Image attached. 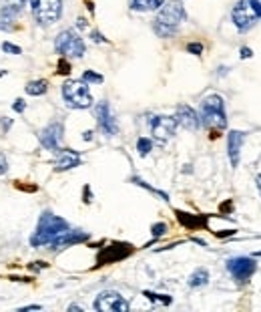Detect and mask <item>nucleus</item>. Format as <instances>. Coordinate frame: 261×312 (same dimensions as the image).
<instances>
[{"instance_id": "nucleus-12", "label": "nucleus", "mask_w": 261, "mask_h": 312, "mask_svg": "<svg viewBox=\"0 0 261 312\" xmlns=\"http://www.w3.org/2000/svg\"><path fill=\"white\" fill-rule=\"evenodd\" d=\"M133 254V246L125 244V242H112L111 246L103 248L96 256V266H107V264H115Z\"/></svg>"}, {"instance_id": "nucleus-37", "label": "nucleus", "mask_w": 261, "mask_h": 312, "mask_svg": "<svg viewBox=\"0 0 261 312\" xmlns=\"http://www.w3.org/2000/svg\"><path fill=\"white\" fill-rule=\"evenodd\" d=\"M0 125H2V129L6 131V129H10V125H12V121H10L8 117H0Z\"/></svg>"}, {"instance_id": "nucleus-2", "label": "nucleus", "mask_w": 261, "mask_h": 312, "mask_svg": "<svg viewBox=\"0 0 261 312\" xmlns=\"http://www.w3.org/2000/svg\"><path fill=\"white\" fill-rule=\"evenodd\" d=\"M201 127L211 131V139L219 137V131L227 127V113H225V99L221 95H207L199 107Z\"/></svg>"}, {"instance_id": "nucleus-18", "label": "nucleus", "mask_w": 261, "mask_h": 312, "mask_svg": "<svg viewBox=\"0 0 261 312\" xmlns=\"http://www.w3.org/2000/svg\"><path fill=\"white\" fill-rule=\"evenodd\" d=\"M22 12V4H8L0 8V30H14L16 28V19Z\"/></svg>"}, {"instance_id": "nucleus-21", "label": "nucleus", "mask_w": 261, "mask_h": 312, "mask_svg": "<svg viewBox=\"0 0 261 312\" xmlns=\"http://www.w3.org/2000/svg\"><path fill=\"white\" fill-rule=\"evenodd\" d=\"M209 284V270L207 268H197L189 276V288H203Z\"/></svg>"}, {"instance_id": "nucleus-40", "label": "nucleus", "mask_w": 261, "mask_h": 312, "mask_svg": "<svg viewBox=\"0 0 261 312\" xmlns=\"http://www.w3.org/2000/svg\"><path fill=\"white\" fill-rule=\"evenodd\" d=\"M235 232H233V229H225V232H217V236L219 238H227V236H233Z\"/></svg>"}, {"instance_id": "nucleus-39", "label": "nucleus", "mask_w": 261, "mask_h": 312, "mask_svg": "<svg viewBox=\"0 0 261 312\" xmlns=\"http://www.w3.org/2000/svg\"><path fill=\"white\" fill-rule=\"evenodd\" d=\"M87 24H89V22H87V19H83V16H80V19L76 21V26H78L80 30H85V28H87Z\"/></svg>"}, {"instance_id": "nucleus-10", "label": "nucleus", "mask_w": 261, "mask_h": 312, "mask_svg": "<svg viewBox=\"0 0 261 312\" xmlns=\"http://www.w3.org/2000/svg\"><path fill=\"white\" fill-rule=\"evenodd\" d=\"M94 119H96V125L107 137H115L119 133V123H117V117L112 113L109 101H101L94 105Z\"/></svg>"}, {"instance_id": "nucleus-27", "label": "nucleus", "mask_w": 261, "mask_h": 312, "mask_svg": "<svg viewBox=\"0 0 261 312\" xmlns=\"http://www.w3.org/2000/svg\"><path fill=\"white\" fill-rule=\"evenodd\" d=\"M71 71H73L71 62L64 59V57H60V59H58V64H56V73H58V75H71Z\"/></svg>"}, {"instance_id": "nucleus-9", "label": "nucleus", "mask_w": 261, "mask_h": 312, "mask_svg": "<svg viewBox=\"0 0 261 312\" xmlns=\"http://www.w3.org/2000/svg\"><path fill=\"white\" fill-rule=\"evenodd\" d=\"M227 270L233 276V280L239 284H247L249 278L257 272V262L249 256H235L227 260Z\"/></svg>"}, {"instance_id": "nucleus-13", "label": "nucleus", "mask_w": 261, "mask_h": 312, "mask_svg": "<svg viewBox=\"0 0 261 312\" xmlns=\"http://www.w3.org/2000/svg\"><path fill=\"white\" fill-rule=\"evenodd\" d=\"M62 137H64V125H62V121H53V123H48V125L40 131V133H38L40 145L44 147V149L53 151V153H56V151L60 149Z\"/></svg>"}, {"instance_id": "nucleus-32", "label": "nucleus", "mask_w": 261, "mask_h": 312, "mask_svg": "<svg viewBox=\"0 0 261 312\" xmlns=\"http://www.w3.org/2000/svg\"><path fill=\"white\" fill-rule=\"evenodd\" d=\"M91 39H93L94 42H99V44H101V42H109V41L105 39V35H101L99 30H91Z\"/></svg>"}, {"instance_id": "nucleus-29", "label": "nucleus", "mask_w": 261, "mask_h": 312, "mask_svg": "<svg viewBox=\"0 0 261 312\" xmlns=\"http://www.w3.org/2000/svg\"><path fill=\"white\" fill-rule=\"evenodd\" d=\"M167 224H163V222H159V224H155L153 228H151V234H153V238L157 240V238H161V236H165L167 234Z\"/></svg>"}, {"instance_id": "nucleus-33", "label": "nucleus", "mask_w": 261, "mask_h": 312, "mask_svg": "<svg viewBox=\"0 0 261 312\" xmlns=\"http://www.w3.org/2000/svg\"><path fill=\"white\" fill-rule=\"evenodd\" d=\"M12 109H14L16 113H24V111H26V103H24V99H16V101H14V105H12Z\"/></svg>"}, {"instance_id": "nucleus-31", "label": "nucleus", "mask_w": 261, "mask_h": 312, "mask_svg": "<svg viewBox=\"0 0 261 312\" xmlns=\"http://www.w3.org/2000/svg\"><path fill=\"white\" fill-rule=\"evenodd\" d=\"M8 171V159H6V155L0 151V175L2 173H6Z\"/></svg>"}, {"instance_id": "nucleus-44", "label": "nucleus", "mask_w": 261, "mask_h": 312, "mask_svg": "<svg viewBox=\"0 0 261 312\" xmlns=\"http://www.w3.org/2000/svg\"><path fill=\"white\" fill-rule=\"evenodd\" d=\"M255 182H257V189H259V193H261V173L255 177Z\"/></svg>"}, {"instance_id": "nucleus-6", "label": "nucleus", "mask_w": 261, "mask_h": 312, "mask_svg": "<svg viewBox=\"0 0 261 312\" xmlns=\"http://www.w3.org/2000/svg\"><path fill=\"white\" fill-rule=\"evenodd\" d=\"M30 12L40 26L55 24L62 16V0H30Z\"/></svg>"}, {"instance_id": "nucleus-3", "label": "nucleus", "mask_w": 261, "mask_h": 312, "mask_svg": "<svg viewBox=\"0 0 261 312\" xmlns=\"http://www.w3.org/2000/svg\"><path fill=\"white\" fill-rule=\"evenodd\" d=\"M69 222L56 216V213L44 209L38 218V224H37V229L35 234L30 236V246L32 248H42V246H51V242L60 236L64 229H69Z\"/></svg>"}, {"instance_id": "nucleus-15", "label": "nucleus", "mask_w": 261, "mask_h": 312, "mask_svg": "<svg viewBox=\"0 0 261 312\" xmlns=\"http://www.w3.org/2000/svg\"><path fill=\"white\" fill-rule=\"evenodd\" d=\"M175 119H177L179 127H183L187 131H197L201 127L199 113L195 111L193 107H189V105H179L177 111H175Z\"/></svg>"}, {"instance_id": "nucleus-25", "label": "nucleus", "mask_w": 261, "mask_h": 312, "mask_svg": "<svg viewBox=\"0 0 261 312\" xmlns=\"http://www.w3.org/2000/svg\"><path fill=\"white\" fill-rule=\"evenodd\" d=\"M143 296H147L151 302H161V304H171L173 302V298L171 296H167V294H155V292H149V290H145L143 292Z\"/></svg>"}, {"instance_id": "nucleus-23", "label": "nucleus", "mask_w": 261, "mask_h": 312, "mask_svg": "<svg viewBox=\"0 0 261 312\" xmlns=\"http://www.w3.org/2000/svg\"><path fill=\"white\" fill-rule=\"evenodd\" d=\"M130 182H133L135 186H139V187H145V189H149L151 193L159 195V198H161V200H165V202H169V195H167L165 191H161V189H157V187H151V186H149V184H147V182H143V179H141V177H137V175H135V177H130Z\"/></svg>"}, {"instance_id": "nucleus-26", "label": "nucleus", "mask_w": 261, "mask_h": 312, "mask_svg": "<svg viewBox=\"0 0 261 312\" xmlns=\"http://www.w3.org/2000/svg\"><path fill=\"white\" fill-rule=\"evenodd\" d=\"M83 81H85V83H93V85H101L103 81H105V77L89 69V71H85V73H83Z\"/></svg>"}, {"instance_id": "nucleus-20", "label": "nucleus", "mask_w": 261, "mask_h": 312, "mask_svg": "<svg viewBox=\"0 0 261 312\" xmlns=\"http://www.w3.org/2000/svg\"><path fill=\"white\" fill-rule=\"evenodd\" d=\"M163 4H165V0H130V2H129L130 10H135V12H151V10H159Z\"/></svg>"}, {"instance_id": "nucleus-4", "label": "nucleus", "mask_w": 261, "mask_h": 312, "mask_svg": "<svg viewBox=\"0 0 261 312\" xmlns=\"http://www.w3.org/2000/svg\"><path fill=\"white\" fill-rule=\"evenodd\" d=\"M62 99L69 109H89L94 103L89 83L83 79H69L62 85Z\"/></svg>"}, {"instance_id": "nucleus-1", "label": "nucleus", "mask_w": 261, "mask_h": 312, "mask_svg": "<svg viewBox=\"0 0 261 312\" xmlns=\"http://www.w3.org/2000/svg\"><path fill=\"white\" fill-rule=\"evenodd\" d=\"M185 21H187V10L181 0H165V4L157 10L153 19V30L161 39H171L179 32Z\"/></svg>"}, {"instance_id": "nucleus-11", "label": "nucleus", "mask_w": 261, "mask_h": 312, "mask_svg": "<svg viewBox=\"0 0 261 312\" xmlns=\"http://www.w3.org/2000/svg\"><path fill=\"white\" fill-rule=\"evenodd\" d=\"M94 310H99V312H127L129 310V300L115 290H105L96 296Z\"/></svg>"}, {"instance_id": "nucleus-8", "label": "nucleus", "mask_w": 261, "mask_h": 312, "mask_svg": "<svg viewBox=\"0 0 261 312\" xmlns=\"http://www.w3.org/2000/svg\"><path fill=\"white\" fill-rule=\"evenodd\" d=\"M177 119L175 117H167V115H151L149 117V129L151 135L159 145H165L177 131Z\"/></svg>"}, {"instance_id": "nucleus-30", "label": "nucleus", "mask_w": 261, "mask_h": 312, "mask_svg": "<svg viewBox=\"0 0 261 312\" xmlns=\"http://www.w3.org/2000/svg\"><path fill=\"white\" fill-rule=\"evenodd\" d=\"M0 48H2L4 53H8V55H20V53H22L20 46H16V44H12V42H6V41L0 44Z\"/></svg>"}, {"instance_id": "nucleus-38", "label": "nucleus", "mask_w": 261, "mask_h": 312, "mask_svg": "<svg viewBox=\"0 0 261 312\" xmlns=\"http://www.w3.org/2000/svg\"><path fill=\"white\" fill-rule=\"evenodd\" d=\"M48 264H46V262H32V270H42V268H46Z\"/></svg>"}, {"instance_id": "nucleus-45", "label": "nucleus", "mask_w": 261, "mask_h": 312, "mask_svg": "<svg viewBox=\"0 0 261 312\" xmlns=\"http://www.w3.org/2000/svg\"><path fill=\"white\" fill-rule=\"evenodd\" d=\"M217 71H219V73H217V75H227V71H229V69H227V67H219V69H217Z\"/></svg>"}, {"instance_id": "nucleus-22", "label": "nucleus", "mask_w": 261, "mask_h": 312, "mask_svg": "<svg viewBox=\"0 0 261 312\" xmlns=\"http://www.w3.org/2000/svg\"><path fill=\"white\" fill-rule=\"evenodd\" d=\"M24 91H26L28 95H32V97H40V95H44V93L48 91V81H44V79L30 81V83L24 87Z\"/></svg>"}, {"instance_id": "nucleus-19", "label": "nucleus", "mask_w": 261, "mask_h": 312, "mask_svg": "<svg viewBox=\"0 0 261 312\" xmlns=\"http://www.w3.org/2000/svg\"><path fill=\"white\" fill-rule=\"evenodd\" d=\"M175 216L183 228L187 229H203L207 228V216H195V213H187L181 209H175Z\"/></svg>"}, {"instance_id": "nucleus-7", "label": "nucleus", "mask_w": 261, "mask_h": 312, "mask_svg": "<svg viewBox=\"0 0 261 312\" xmlns=\"http://www.w3.org/2000/svg\"><path fill=\"white\" fill-rule=\"evenodd\" d=\"M231 22L239 32H247L257 22H261V16L251 4V0H237L231 8Z\"/></svg>"}, {"instance_id": "nucleus-46", "label": "nucleus", "mask_w": 261, "mask_h": 312, "mask_svg": "<svg viewBox=\"0 0 261 312\" xmlns=\"http://www.w3.org/2000/svg\"><path fill=\"white\" fill-rule=\"evenodd\" d=\"M69 310H76V312H80L83 308H80V306H76V304H71V306H69Z\"/></svg>"}, {"instance_id": "nucleus-41", "label": "nucleus", "mask_w": 261, "mask_h": 312, "mask_svg": "<svg viewBox=\"0 0 261 312\" xmlns=\"http://www.w3.org/2000/svg\"><path fill=\"white\" fill-rule=\"evenodd\" d=\"M42 306L40 304H30V306H24V308H20L22 312H26V310H40Z\"/></svg>"}, {"instance_id": "nucleus-42", "label": "nucleus", "mask_w": 261, "mask_h": 312, "mask_svg": "<svg viewBox=\"0 0 261 312\" xmlns=\"http://www.w3.org/2000/svg\"><path fill=\"white\" fill-rule=\"evenodd\" d=\"M251 4L255 6V10L259 12V16H261V0H251Z\"/></svg>"}, {"instance_id": "nucleus-47", "label": "nucleus", "mask_w": 261, "mask_h": 312, "mask_svg": "<svg viewBox=\"0 0 261 312\" xmlns=\"http://www.w3.org/2000/svg\"><path fill=\"white\" fill-rule=\"evenodd\" d=\"M20 4H22V6H24V4H26V0H20Z\"/></svg>"}, {"instance_id": "nucleus-34", "label": "nucleus", "mask_w": 261, "mask_h": 312, "mask_svg": "<svg viewBox=\"0 0 261 312\" xmlns=\"http://www.w3.org/2000/svg\"><path fill=\"white\" fill-rule=\"evenodd\" d=\"M239 57H241V59H251V57H253V51H251L249 46H241V48H239Z\"/></svg>"}, {"instance_id": "nucleus-5", "label": "nucleus", "mask_w": 261, "mask_h": 312, "mask_svg": "<svg viewBox=\"0 0 261 312\" xmlns=\"http://www.w3.org/2000/svg\"><path fill=\"white\" fill-rule=\"evenodd\" d=\"M55 51L64 59H80L87 53V44L80 39L78 32H75L73 28H67L58 32V37L55 39Z\"/></svg>"}, {"instance_id": "nucleus-14", "label": "nucleus", "mask_w": 261, "mask_h": 312, "mask_svg": "<svg viewBox=\"0 0 261 312\" xmlns=\"http://www.w3.org/2000/svg\"><path fill=\"white\" fill-rule=\"evenodd\" d=\"M91 236H89V232H83V229H64V232L60 234V236H56L53 242H51V248L53 252H56V250H62V248H69V246H76V244H83V242H87Z\"/></svg>"}, {"instance_id": "nucleus-28", "label": "nucleus", "mask_w": 261, "mask_h": 312, "mask_svg": "<svg viewBox=\"0 0 261 312\" xmlns=\"http://www.w3.org/2000/svg\"><path fill=\"white\" fill-rule=\"evenodd\" d=\"M185 48H187V53H189V55H195V57H201V55H203V51H205V46H203L201 42H189Z\"/></svg>"}, {"instance_id": "nucleus-17", "label": "nucleus", "mask_w": 261, "mask_h": 312, "mask_svg": "<svg viewBox=\"0 0 261 312\" xmlns=\"http://www.w3.org/2000/svg\"><path fill=\"white\" fill-rule=\"evenodd\" d=\"M83 163V157H80L78 151L75 149H60L56 151V159H55V171H69L73 167H78Z\"/></svg>"}, {"instance_id": "nucleus-35", "label": "nucleus", "mask_w": 261, "mask_h": 312, "mask_svg": "<svg viewBox=\"0 0 261 312\" xmlns=\"http://www.w3.org/2000/svg\"><path fill=\"white\" fill-rule=\"evenodd\" d=\"M83 193H85V204H91V202H93V195H91V187H89V186H85Z\"/></svg>"}, {"instance_id": "nucleus-36", "label": "nucleus", "mask_w": 261, "mask_h": 312, "mask_svg": "<svg viewBox=\"0 0 261 312\" xmlns=\"http://www.w3.org/2000/svg\"><path fill=\"white\" fill-rule=\"evenodd\" d=\"M16 187H19V189H24V191H37V186H22L20 182H16Z\"/></svg>"}, {"instance_id": "nucleus-24", "label": "nucleus", "mask_w": 261, "mask_h": 312, "mask_svg": "<svg viewBox=\"0 0 261 312\" xmlns=\"http://www.w3.org/2000/svg\"><path fill=\"white\" fill-rule=\"evenodd\" d=\"M137 151H139L141 157H147V155L153 151V139H149V137H139V139H137Z\"/></svg>"}, {"instance_id": "nucleus-43", "label": "nucleus", "mask_w": 261, "mask_h": 312, "mask_svg": "<svg viewBox=\"0 0 261 312\" xmlns=\"http://www.w3.org/2000/svg\"><path fill=\"white\" fill-rule=\"evenodd\" d=\"M93 135H94L93 131H85V133H83V139H85V141H91V139H93Z\"/></svg>"}, {"instance_id": "nucleus-16", "label": "nucleus", "mask_w": 261, "mask_h": 312, "mask_svg": "<svg viewBox=\"0 0 261 312\" xmlns=\"http://www.w3.org/2000/svg\"><path fill=\"white\" fill-rule=\"evenodd\" d=\"M243 141H245V131H229L227 135V155H229V161H231V167H239V159H241V147H243Z\"/></svg>"}]
</instances>
